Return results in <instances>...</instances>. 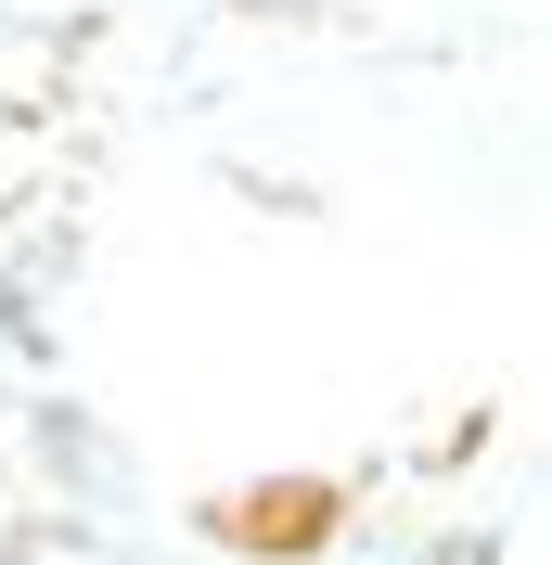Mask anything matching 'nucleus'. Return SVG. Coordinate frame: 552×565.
Listing matches in <instances>:
<instances>
[]
</instances>
